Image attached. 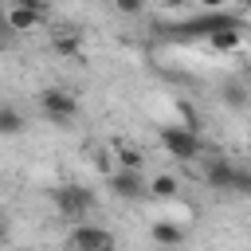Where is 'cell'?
Instances as JSON below:
<instances>
[{"instance_id":"5b68a950","label":"cell","mask_w":251,"mask_h":251,"mask_svg":"<svg viewBox=\"0 0 251 251\" xmlns=\"http://www.w3.org/2000/svg\"><path fill=\"white\" fill-rule=\"evenodd\" d=\"M110 188H114V196H122V200H145V196H149V184H145L141 173H133V169L110 173Z\"/></svg>"},{"instance_id":"9a60e30c","label":"cell","mask_w":251,"mask_h":251,"mask_svg":"<svg viewBox=\"0 0 251 251\" xmlns=\"http://www.w3.org/2000/svg\"><path fill=\"white\" fill-rule=\"evenodd\" d=\"M176 110H180V118H184V129H192V133H196V129H200V114H196V110H192L184 98L176 102Z\"/></svg>"},{"instance_id":"4fadbf2b","label":"cell","mask_w":251,"mask_h":251,"mask_svg":"<svg viewBox=\"0 0 251 251\" xmlns=\"http://www.w3.org/2000/svg\"><path fill=\"white\" fill-rule=\"evenodd\" d=\"M55 51L59 55H78V31H59L55 35Z\"/></svg>"},{"instance_id":"ffe728a7","label":"cell","mask_w":251,"mask_h":251,"mask_svg":"<svg viewBox=\"0 0 251 251\" xmlns=\"http://www.w3.org/2000/svg\"><path fill=\"white\" fill-rule=\"evenodd\" d=\"M204 8H224V4H231V0H200Z\"/></svg>"},{"instance_id":"2e32d148","label":"cell","mask_w":251,"mask_h":251,"mask_svg":"<svg viewBox=\"0 0 251 251\" xmlns=\"http://www.w3.org/2000/svg\"><path fill=\"white\" fill-rule=\"evenodd\" d=\"M114 8H118L122 16H141V12H145V0H114Z\"/></svg>"},{"instance_id":"8fae6325","label":"cell","mask_w":251,"mask_h":251,"mask_svg":"<svg viewBox=\"0 0 251 251\" xmlns=\"http://www.w3.org/2000/svg\"><path fill=\"white\" fill-rule=\"evenodd\" d=\"M176 192H180V180L169 176V173H157V176L149 180V196H157V200H173Z\"/></svg>"},{"instance_id":"44dd1931","label":"cell","mask_w":251,"mask_h":251,"mask_svg":"<svg viewBox=\"0 0 251 251\" xmlns=\"http://www.w3.org/2000/svg\"><path fill=\"white\" fill-rule=\"evenodd\" d=\"M4 35H8V24H4V16H0V43H4Z\"/></svg>"},{"instance_id":"5bb4252c","label":"cell","mask_w":251,"mask_h":251,"mask_svg":"<svg viewBox=\"0 0 251 251\" xmlns=\"http://www.w3.org/2000/svg\"><path fill=\"white\" fill-rule=\"evenodd\" d=\"M231 192H235V196H251V169L235 165V176H231Z\"/></svg>"},{"instance_id":"e0dca14e","label":"cell","mask_w":251,"mask_h":251,"mask_svg":"<svg viewBox=\"0 0 251 251\" xmlns=\"http://www.w3.org/2000/svg\"><path fill=\"white\" fill-rule=\"evenodd\" d=\"M224 102H227V106H243V102H247V98H243V86H235V82L224 86Z\"/></svg>"},{"instance_id":"277c9868","label":"cell","mask_w":251,"mask_h":251,"mask_svg":"<svg viewBox=\"0 0 251 251\" xmlns=\"http://www.w3.org/2000/svg\"><path fill=\"white\" fill-rule=\"evenodd\" d=\"M157 141H161V149H165L169 157H176V161H196V157L204 153L200 133H192V129H184V126H161V129H157Z\"/></svg>"},{"instance_id":"3957f363","label":"cell","mask_w":251,"mask_h":251,"mask_svg":"<svg viewBox=\"0 0 251 251\" xmlns=\"http://www.w3.org/2000/svg\"><path fill=\"white\" fill-rule=\"evenodd\" d=\"M35 102H39V114L47 122H55V126H67V122L78 118V98L71 90H63V86H43Z\"/></svg>"},{"instance_id":"cb8c5ba5","label":"cell","mask_w":251,"mask_h":251,"mask_svg":"<svg viewBox=\"0 0 251 251\" xmlns=\"http://www.w3.org/2000/svg\"><path fill=\"white\" fill-rule=\"evenodd\" d=\"M27 251H31V247H27Z\"/></svg>"},{"instance_id":"ac0fdd59","label":"cell","mask_w":251,"mask_h":251,"mask_svg":"<svg viewBox=\"0 0 251 251\" xmlns=\"http://www.w3.org/2000/svg\"><path fill=\"white\" fill-rule=\"evenodd\" d=\"M8 8H35V12H43V0H8Z\"/></svg>"},{"instance_id":"7402d4cb","label":"cell","mask_w":251,"mask_h":251,"mask_svg":"<svg viewBox=\"0 0 251 251\" xmlns=\"http://www.w3.org/2000/svg\"><path fill=\"white\" fill-rule=\"evenodd\" d=\"M157 251H176V247H157Z\"/></svg>"},{"instance_id":"52a82bcc","label":"cell","mask_w":251,"mask_h":251,"mask_svg":"<svg viewBox=\"0 0 251 251\" xmlns=\"http://www.w3.org/2000/svg\"><path fill=\"white\" fill-rule=\"evenodd\" d=\"M149 239H153L157 247H180L188 235H184V227H180V224H173V220H153Z\"/></svg>"},{"instance_id":"30bf717a","label":"cell","mask_w":251,"mask_h":251,"mask_svg":"<svg viewBox=\"0 0 251 251\" xmlns=\"http://www.w3.org/2000/svg\"><path fill=\"white\" fill-rule=\"evenodd\" d=\"M24 126H27V118H24V110H16V106H0V137H16V133H24Z\"/></svg>"},{"instance_id":"8992f818","label":"cell","mask_w":251,"mask_h":251,"mask_svg":"<svg viewBox=\"0 0 251 251\" xmlns=\"http://www.w3.org/2000/svg\"><path fill=\"white\" fill-rule=\"evenodd\" d=\"M231 176H235V165H231L227 157H212V161L204 165V180H208L212 188H220V192H231Z\"/></svg>"},{"instance_id":"603a6c76","label":"cell","mask_w":251,"mask_h":251,"mask_svg":"<svg viewBox=\"0 0 251 251\" xmlns=\"http://www.w3.org/2000/svg\"><path fill=\"white\" fill-rule=\"evenodd\" d=\"M239 4H243V8H251V0H239Z\"/></svg>"},{"instance_id":"7c38bea8","label":"cell","mask_w":251,"mask_h":251,"mask_svg":"<svg viewBox=\"0 0 251 251\" xmlns=\"http://www.w3.org/2000/svg\"><path fill=\"white\" fill-rule=\"evenodd\" d=\"M114 157H118V169H141V161H145V153L137 149V145H126V141H118L114 145Z\"/></svg>"},{"instance_id":"ba28073f","label":"cell","mask_w":251,"mask_h":251,"mask_svg":"<svg viewBox=\"0 0 251 251\" xmlns=\"http://www.w3.org/2000/svg\"><path fill=\"white\" fill-rule=\"evenodd\" d=\"M39 20H43V12H35V8H8V16H4L8 31H31V27H39Z\"/></svg>"},{"instance_id":"6da1fadb","label":"cell","mask_w":251,"mask_h":251,"mask_svg":"<svg viewBox=\"0 0 251 251\" xmlns=\"http://www.w3.org/2000/svg\"><path fill=\"white\" fill-rule=\"evenodd\" d=\"M51 200H55L59 216L71 220V224H82L98 204L94 188H86V184H59V188H51Z\"/></svg>"},{"instance_id":"7a4b0ae2","label":"cell","mask_w":251,"mask_h":251,"mask_svg":"<svg viewBox=\"0 0 251 251\" xmlns=\"http://www.w3.org/2000/svg\"><path fill=\"white\" fill-rule=\"evenodd\" d=\"M63 247H67V251H118V239H114L110 227L82 220V224H75V227L67 231Z\"/></svg>"},{"instance_id":"d6986e66","label":"cell","mask_w":251,"mask_h":251,"mask_svg":"<svg viewBox=\"0 0 251 251\" xmlns=\"http://www.w3.org/2000/svg\"><path fill=\"white\" fill-rule=\"evenodd\" d=\"M0 243H8V216L0 212Z\"/></svg>"},{"instance_id":"9c48e42d","label":"cell","mask_w":251,"mask_h":251,"mask_svg":"<svg viewBox=\"0 0 251 251\" xmlns=\"http://www.w3.org/2000/svg\"><path fill=\"white\" fill-rule=\"evenodd\" d=\"M239 43H243V24H231V27H220V31L208 35V47L212 51H235Z\"/></svg>"}]
</instances>
